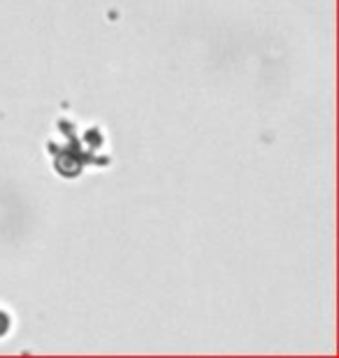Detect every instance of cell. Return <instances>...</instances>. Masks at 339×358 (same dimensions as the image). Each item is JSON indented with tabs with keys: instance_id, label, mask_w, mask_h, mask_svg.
<instances>
[{
	"instance_id": "1",
	"label": "cell",
	"mask_w": 339,
	"mask_h": 358,
	"mask_svg": "<svg viewBox=\"0 0 339 358\" xmlns=\"http://www.w3.org/2000/svg\"><path fill=\"white\" fill-rule=\"evenodd\" d=\"M7 328H10V317L5 312H0V335H5Z\"/></svg>"
}]
</instances>
